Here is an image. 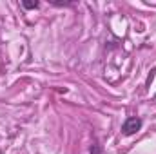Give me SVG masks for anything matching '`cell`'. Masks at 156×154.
Masks as SVG:
<instances>
[{
  "mask_svg": "<svg viewBox=\"0 0 156 154\" xmlns=\"http://www.w3.org/2000/svg\"><path fill=\"white\" fill-rule=\"evenodd\" d=\"M142 125H144V121H142L140 118H136V116L127 118V120L123 121V125H122V132H123L125 136H133V134H136V132L142 129Z\"/></svg>",
  "mask_w": 156,
  "mask_h": 154,
  "instance_id": "obj_1",
  "label": "cell"
},
{
  "mask_svg": "<svg viewBox=\"0 0 156 154\" xmlns=\"http://www.w3.org/2000/svg\"><path fill=\"white\" fill-rule=\"evenodd\" d=\"M38 5H40L38 2H26V0L22 2V7H26V9H37Z\"/></svg>",
  "mask_w": 156,
  "mask_h": 154,
  "instance_id": "obj_2",
  "label": "cell"
}]
</instances>
